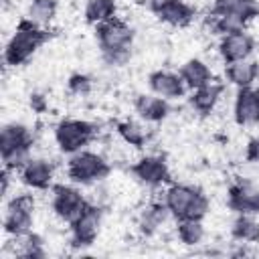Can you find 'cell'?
I'll use <instances>...</instances> for the list:
<instances>
[{"mask_svg":"<svg viewBox=\"0 0 259 259\" xmlns=\"http://www.w3.org/2000/svg\"><path fill=\"white\" fill-rule=\"evenodd\" d=\"M95 38L97 47L101 51V59L111 67H121L132 57V45H134V28L113 16L101 24L95 26Z\"/></svg>","mask_w":259,"mask_h":259,"instance_id":"1","label":"cell"},{"mask_svg":"<svg viewBox=\"0 0 259 259\" xmlns=\"http://www.w3.org/2000/svg\"><path fill=\"white\" fill-rule=\"evenodd\" d=\"M49 40V30L34 24L26 16L18 20L12 36L4 47V63L8 67L24 65L45 42Z\"/></svg>","mask_w":259,"mask_h":259,"instance_id":"2","label":"cell"},{"mask_svg":"<svg viewBox=\"0 0 259 259\" xmlns=\"http://www.w3.org/2000/svg\"><path fill=\"white\" fill-rule=\"evenodd\" d=\"M162 200H164L170 217H174L176 221H182V219L202 221L210 206L208 196L198 186L182 184V182H172L164 190Z\"/></svg>","mask_w":259,"mask_h":259,"instance_id":"3","label":"cell"},{"mask_svg":"<svg viewBox=\"0 0 259 259\" xmlns=\"http://www.w3.org/2000/svg\"><path fill=\"white\" fill-rule=\"evenodd\" d=\"M111 172L109 162L93 150H79L75 154L69 156L67 162V176L73 184H81V186H89L95 184L103 178H107Z\"/></svg>","mask_w":259,"mask_h":259,"instance_id":"4","label":"cell"},{"mask_svg":"<svg viewBox=\"0 0 259 259\" xmlns=\"http://www.w3.org/2000/svg\"><path fill=\"white\" fill-rule=\"evenodd\" d=\"M34 196L30 192L14 194L6 206L2 217V229L8 237H22L32 231L34 223Z\"/></svg>","mask_w":259,"mask_h":259,"instance_id":"5","label":"cell"},{"mask_svg":"<svg viewBox=\"0 0 259 259\" xmlns=\"http://www.w3.org/2000/svg\"><path fill=\"white\" fill-rule=\"evenodd\" d=\"M97 130L95 123L87 119H77V117H65L55 125V142L63 154H75L79 150H85L95 138Z\"/></svg>","mask_w":259,"mask_h":259,"instance_id":"6","label":"cell"},{"mask_svg":"<svg viewBox=\"0 0 259 259\" xmlns=\"http://www.w3.org/2000/svg\"><path fill=\"white\" fill-rule=\"evenodd\" d=\"M87 204H89V200L85 198V194L77 186L53 184V190H51V210H53V214L59 221L71 225L83 212V208Z\"/></svg>","mask_w":259,"mask_h":259,"instance_id":"7","label":"cell"},{"mask_svg":"<svg viewBox=\"0 0 259 259\" xmlns=\"http://www.w3.org/2000/svg\"><path fill=\"white\" fill-rule=\"evenodd\" d=\"M103 223V208L97 202H89L83 212L69 225L71 229V245L73 247H89L95 243Z\"/></svg>","mask_w":259,"mask_h":259,"instance_id":"8","label":"cell"},{"mask_svg":"<svg viewBox=\"0 0 259 259\" xmlns=\"http://www.w3.org/2000/svg\"><path fill=\"white\" fill-rule=\"evenodd\" d=\"M142 4L154 12L160 22L174 28L188 26L196 16V8L188 0H142Z\"/></svg>","mask_w":259,"mask_h":259,"instance_id":"9","label":"cell"},{"mask_svg":"<svg viewBox=\"0 0 259 259\" xmlns=\"http://www.w3.org/2000/svg\"><path fill=\"white\" fill-rule=\"evenodd\" d=\"M253 51H255V38L245 28L223 34L219 40V57L223 59L225 65L237 63L243 59H251Z\"/></svg>","mask_w":259,"mask_h":259,"instance_id":"10","label":"cell"},{"mask_svg":"<svg viewBox=\"0 0 259 259\" xmlns=\"http://www.w3.org/2000/svg\"><path fill=\"white\" fill-rule=\"evenodd\" d=\"M132 174L146 186L150 188H158L170 182V168L166 158L156 156V154H148L144 158H140L132 168Z\"/></svg>","mask_w":259,"mask_h":259,"instance_id":"11","label":"cell"},{"mask_svg":"<svg viewBox=\"0 0 259 259\" xmlns=\"http://www.w3.org/2000/svg\"><path fill=\"white\" fill-rule=\"evenodd\" d=\"M233 119L237 125H259V87H241L233 101Z\"/></svg>","mask_w":259,"mask_h":259,"instance_id":"12","label":"cell"},{"mask_svg":"<svg viewBox=\"0 0 259 259\" xmlns=\"http://www.w3.org/2000/svg\"><path fill=\"white\" fill-rule=\"evenodd\" d=\"M18 178L26 188L32 190H47L53 188V178H55V166L47 158H30L20 170Z\"/></svg>","mask_w":259,"mask_h":259,"instance_id":"13","label":"cell"},{"mask_svg":"<svg viewBox=\"0 0 259 259\" xmlns=\"http://www.w3.org/2000/svg\"><path fill=\"white\" fill-rule=\"evenodd\" d=\"M148 87L152 93L168 99V101H176V99H182L186 95V85L182 81V77L174 71H166V69H158V71H152L148 75Z\"/></svg>","mask_w":259,"mask_h":259,"instance_id":"14","label":"cell"},{"mask_svg":"<svg viewBox=\"0 0 259 259\" xmlns=\"http://www.w3.org/2000/svg\"><path fill=\"white\" fill-rule=\"evenodd\" d=\"M212 16H231L247 26L249 20L259 16V0H212Z\"/></svg>","mask_w":259,"mask_h":259,"instance_id":"15","label":"cell"},{"mask_svg":"<svg viewBox=\"0 0 259 259\" xmlns=\"http://www.w3.org/2000/svg\"><path fill=\"white\" fill-rule=\"evenodd\" d=\"M34 146V134L26 123L10 121L4 123L0 130V150L2 154L14 152V150H32Z\"/></svg>","mask_w":259,"mask_h":259,"instance_id":"16","label":"cell"},{"mask_svg":"<svg viewBox=\"0 0 259 259\" xmlns=\"http://www.w3.org/2000/svg\"><path fill=\"white\" fill-rule=\"evenodd\" d=\"M227 204L235 212H251L259 214V188L251 186L249 182H235L229 186Z\"/></svg>","mask_w":259,"mask_h":259,"instance_id":"17","label":"cell"},{"mask_svg":"<svg viewBox=\"0 0 259 259\" xmlns=\"http://www.w3.org/2000/svg\"><path fill=\"white\" fill-rule=\"evenodd\" d=\"M225 87H227L225 81H214V79H212L210 83H206V85H202V87L190 91V97H188L190 107H192L196 113H200V115L212 113L214 107L219 105L223 93H225Z\"/></svg>","mask_w":259,"mask_h":259,"instance_id":"18","label":"cell"},{"mask_svg":"<svg viewBox=\"0 0 259 259\" xmlns=\"http://www.w3.org/2000/svg\"><path fill=\"white\" fill-rule=\"evenodd\" d=\"M136 113L148 123H160L170 113V101L156 93H142L134 101Z\"/></svg>","mask_w":259,"mask_h":259,"instance_id":"19","label":"cell"},{"mask_svg":"<svg viewBox=\"0 0 259 259\" xmlns=\"http://www.w3.org/2000/svg\"><path fill=\"white\" fill-rule=\"evenodd\" d=\"M259 79V63L253 59H243L237 63L225 65V83L235 85L237 89L241 87H251Z\"/></svg>","mask_w":259,"mask_h":259,"instance_id":"20","label":"cell"},{"mask_svg":"<svg viewBox=\"0 0 259 259\" xmlns=\"http://www.w3.org/2000/svg\"><path fill=\"white\" fill-rule=\"evenodd\" d=\"M178 75L182 77L188 91H194V89H198V87H202V85H206L214 79L212 69L208 67V63H204L202 59H196V57L184 61L178 69Z\"/></svg>","mask_w":259,"mask_h":259,"instance_id":"21","label":"cell"},{"mask_svg":"<svg viewBox=\"0 0 259 259\" xmlns=\"http://www.w3.org/2000/svg\"><path fill=\"white\" fill-rule=\"evenodd\" d=\"M168 217H170V212H168L164 200H154V202H150L140 212V217H138V229H140L142 235L150 237V235H154V233L160 231V227L166 223Z\"/></svg>","mask_w":259,"mask_h":259,"instance_id":"22","label":"cell"},{"mask_svg":"<svg viewBox=\"0 0 259 259\" xmlns=\"http://www.w3.org/2000/svg\"><path fill=\"white\" fill-rule=\"evenodd\" d=\"M231 237L237 243H259V221L251 212H237L231 225Z\"/></svg>","mask_w":259,"mask_h":259,"instance_id":"23","label":"cell"},{"mask_svg":"<svg viewBox=\"0 0 259 259\" xmlns=\"http://www.w3.org/2000/svg\"><path fill=\"white\" fill-rule=\"evenodd\" d=\"M14 243V257H24V259H42L47 255L45 251V241L40 235L34 231L22 235V237H10Z\"/></svg>","mask_w":259,"mask_h":259,"instance_id":"24","label":"cell"},{"mask_svg":"<svg viewBox=\"0 0 259 259\" xmlns=\"http://www.w3.org/2000/svg\"><path fill=\"white\" fill-rule=\"evenodd\" d=\"M117 14V2L115 0H87L83 8V16L89 24L97 26Z\"/></svg>","mask_w":259,"mask_h":259,"instance_id":"25","label":"cell"},{"mask_svg":"<svg viewBox=\"0 0 259 259\" xmlns=\"http://www.w3.org/2000/svg\"><path fill=\"white\" fill-rule=\"evenodd\" d=\"M24 16L34 24L47 28L57 16V0H30Z\"/></svg>","mask_w":259,"mask_h":259,"instance_id":"26","label":"cell"},{"mask_svg":"<svg viewBox=\"0 0 259 259\" xmlns=\"http://www.w3.org/2000/svg\"><path fill=\"white\" fill-rule=\"evenodd\" d=\"M204 227H202V221H196V219H182V221H176V237L182 245L186 247H196L204 241Z\"/></svg>","mask_w":259,"mask_h":259,"instance_id":"27","label":"cell"},{"mask_svg":"<svg viewBox=\"0 0 259 259\" xmlns=\"http://www.w3.org/2000/svg\"><path fill=\"white\" fill-rule=\"evenodd\" d=\"M115 132L119 134V138H121L125 144L134 146V148H144V146L148 144V140H150L148 130H144V125H140V123L134 121V119L117 121V123H115Z\"/></svg>","mask_w":259,"mask_h":259,"instance_id":"28","label":"cell"},{"mask_svg":"<svg viewBox=\"0 0 259 259\" xmlns=\"http://www.w3.org/2000/svg\"><path fill=\"white\" fill-rule=\"evenodd\" d=\"M67 89H69V93H73V95H77V97H85V95L91 93L93 81H91V77L85 75V73H73V75L69 77V81H67Z\"/></svg>","mask_w":259,"mask_h":259,"instance_id":"29","label":"cell"},{"mask_svg":"<svg viewBox=\"0 0 259 259\" xmlns=\"http://www.w3.org/2000/svg\"><path fill=\"white\" fill-rule=\"evenodd\" d=\"M245 160L251 164H259V136L251 138L245 146Z\"/></svg>","mask_w":259,"mask_h":259,"instance_id":"30","label":"cell"},{"mask_svg":"<svg viewBox=\"0 0 259 259\" xmlns=\"http://www.w3.org/2000/svg\"><path fill=\"white\" fill-rule=\"evenodd\" d=\"M30 105L34 107V111H45V107H47V99L42 97V95H30Z\"/></svg>","mask_w":259,"mask_h":259,"instance_id":"31","label":"cell"}]
</instances>
